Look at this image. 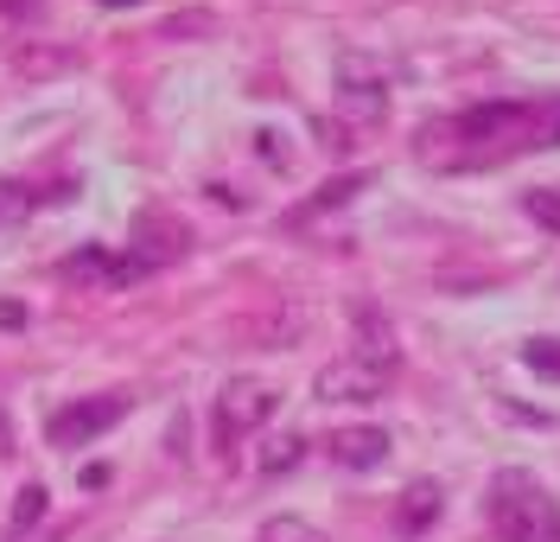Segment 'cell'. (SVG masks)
Returning a JSON list of instances; mask_svg holds the SVG:
<instances>
[{"mask_svg":"<svg viewBox=\"0 0 560 542\" xmlns=\"http://www.w3.org/2000/svg\"><path fill=\"white\" fill-rule=\"evenodd\" d=\"M535 115H541V103H478V108H458V115H440L415 135V160L433 166V173L497 166L516 147H535Z\"/></svg>","mask_w":560,"mask_h":542,"instance_id":"6da1fadb","label":"cell"},{"mask_svg":"<svg viewBox=\"0 0 560 542\" xmlns=\"http://www.w3.org/2000/svg\"><path fill=\"white\" fill-rule=\"evenodd\" d=\"M490 523H497L503 542H560V505L528 472H497L490 478Z\"/></svg>","mask_w":560,"mask_h":542,"instance_id":"7a4b0ae2","label":"cell"},{"mask_svg":"<svg viewBox=\"0 0 560 542\" xmlns=\"http://www.w3.org/2000/svg\"><path fill=\"white\" fill-rule=\"evenodd\" d=\"M275 390L268 383H255V377H236V383H223V396H217V440L230 447V440H243L255 434L268 415H275Z\"/></svg>","mask_w":560,"mask_h":542,"instance_id":"3957f363","label":"cell"},{"mask_svg":"<svg viewBox=\"0 0 560 542\" xmlns=\"http://www.w3.org/2000/svg\"><path fill=\"white\" fill-rule=\"evenodd\" d=\"M121 415H128V396H83V402H65L45 434H51V447H90V440L108 434Z\"/></svg>","mask_w":560,"mask_h":542,"instance_id":"277c9868","label":"cell"},{"mask_svg":"<svg viewBox=\"0 0 560 542\" xmlns=\"http://www.w3.org/2000/svg\"><path fill=\"white\" fill-rule=\"evenodd\" d=\"M388 383H395V370H383V364H363V358H338L318 370V402H376L388 396Z\"/></svg>","mask_w":560,"mask_h":542,"instance_id":"5b68a950","label":"cell"},{"mask_svg":"<svg viewBox=\"0 0 560 542\" xmlns=\"http://www.w3.org/2000/svg\"><path fill=\"white\" fill-rule=\"evenodd\" d=\"M338 108H345L350 122H383V108H388L383 71L370 58H357V51L338 58Z\"/></svg>","mask_w":560,"mask_h":542,"instance_id":"8992f818","label":"cell"},{"mask_svg":"<svg viewBox=\"0 0 560 542\" xmlns=\"http://www.w3.org/2000/svg\"><path fill=\"white\" fill-rule=\"evenodd\" d=\"M185 243H191V230H185L178 217H166V211H140L135 217V262L147 268V275L166 268V262H178Z\"/></svg>","mask_w":560,"mask_h":542,"instance_id":"52a82bcc","label":"cell"},{"mask_svg":"<svg viewBox=\"0 0 560 542\" xmlns=\"http://www.w3.org/2000/svg\"><path fill=\"white\" fill-rule=\"evenodd\" d=\"M58 275L65 281H77V288H128V281H140L147 268H140L135 255H108V250H77L58 262Z\"/></svg>","mask_w":560,"mask_h":542,"instance_id":"ba28073f","label":"cell"},{"mask_svg":"<svg viewBox=\"0 0 560 542\" xmlns=\"http://www.w3.org/2000/svg\"><path fill=\"white\" fill-rule=\"evenodd\" d=\"M331 460L345 472H376L388 460V434L383 428H345L331 434Z\"/></svg>","mask_w":560,"mask_h":542,"instance_id":"9c48e42d","label":"cell"},{"mask_svg":"<svg viewBox=\"0 0 560 542\" xmlns=\"http://www.w3.org/2000/svg\"><path fill=\"white\" fill-rule=\"evenodd\" d=\"M363 185H370V173H345V180L318 185V198H306L300 211H287V230H306L313 217H325V211H338V205H350V198H357Z\"/></svg>","mask_w":560,"mask_h":542,"instance_id":"30bf717a","label":"cell"},{"mask_svg":"<svg viewBox=\"0 0 560 542\" xmlns=\"http://www.w3.org/2000/svg\"><path fill=\"white\" fill-rule=\"evenodd\" d=\"M433 517H440V485H433V478L408 485V492H401V505H395V530H401V537H420Z\"/></svg>","mask_w":560,"mask_h":542,"instance_id":"8fae6325","label":"cell"},{"mask_svg":"<svg viewBox=\"0 0 560 542\" xmlns=\"http://www.w3.org/2000/svg\"><path fill=\"white\" fill-rule=\"evenodd\" d=\"M350 358L383 364V370H395V364H401V351H395V332L383 325V313H357V351H350Z\"/></svg>","mask_w":560,"mask_h":542,"instance_id":"7c38bea8","label":"cell"},{"mask_svg":"<svg viewBox=\"0 0 560 542\" xmlns=\"http://www.w3.org/2000/svg\"><path fill=\"white\" fill-rule=\"evenodd\" d=\"M300 460H306V440H300V434H275V440H261V472H268V478L293 472Z\"/></svg>","mask_w":560,"mask_h":542,"instance_id":"4fadbf2b","label":"cell"},{"mask_svg":"<svg viewBox=\"0 0 560 542\" xmlns=\"http://www.w3.org/2000/svg\"><path fill=\"white\" fill-rule=\"evenodd\" d=\"M523 364L535 370V377L560 383V338H528V345H523Z\"/></svg>","mask_w":560,"mask_h":542,"instance_id":"5bb4252c","label":"cell"},{"mask_svg":"<svg viewBox=\"0 0 560 542\" xmlns=\"http://www.w3.org/2000/svg\"><path fill=\"white\" fill-rule=\"evenodd\" d=\"M45 505H51V492H45V485H20V498H13V530L26 537L38 517H45Z\"/></svg>","mask_w":560,"mask_h":542,"instance_id":"9a60e30c","label":"cell"},{"mask_svg":"<svg viewBox=\"0 0 560 542\" xmlns=\"http://www.w3.org/2000/svg\"><path fill=\"white\" fill-rule=\"evenodd\" d=\"M523 211L541 223V230H555L560 237V192H548V185H535V192H523Z\"/></svg>","mask_w":560,"mask_h":542,"instance_id":"2e32d148","label":"cell"},{"mask_svg":"<svg viewBox=\"0 0 560 542\" xmlns=\"http://www.w3.org/2000/svg\"><path fill=\"white\" fill-rule=\"evenodd\" d=\"M33 185H20V180H0V223H20V217L33 211Z\"/></svg>","mask_w":560,"mask_h":542,"instance_id":"e0dca14e","label":"cell"},{"mask_svg":"<svg viewBox=\"0 0 560 542\" xmlns=\"http://www.w3.org/2000/svg\"><path fill=\"white\" fill-rule=\"evenodd\" d=\"M261 542H325L313 523H300V517H268L261 523Z\"/></svg>","mask_w":560,"mask_h":542,"instance_id":"ac0fdd59","label":"cell"},{"mask_svg":"<svg viewBox=\"0 0 560 542\" xmlns=\"http://www.w3.org/2000/svg\"><path fill=\"white\" fill-rule=\"evenodd\" d=\"M535 147H560V96L541 103V115H535Z\"/></svg>","mask_w":560,"mask_h":542,"instance_id":"d6986e66","label":"cell"},{"mask_svg":"<svg viewBox=\"0 0 560 542\" xmlns=\"http://www.w3.org/2000/svg\"><path fill=\"white\" fill-rule=\"evenodd\" d=\"M38 13H45V0H0V20L7 26H33Z\"/></svg>","mask_w":560,"mask_h":542,"instance_id":"ffe728a7","label":"cell"},{"mask_svg":"<svg viewBox=\"0 0 560 542\" xmlns=\"http://www.w3.org/2000/svg\"><path fill=\"white\" fill-rule=\"evenodd\" d=\"M0 453H13V428H7V415H0Z\"/></svg>","mask_w":560,"mask_h":542,"instance_id":"44dd1931","label":"cell"},{"mask_svg":"<svg viewBox=\"0 0 560 542\" xmlns=\"http://www.w3.org/2000/svg\"><path fill=\"white\" fill-rule=\"evenodd\" d=\"M108 7H135V0H108Z\"/></svg>","mask_w":560,"mask_h":542,"instance_id":"7402d4cb","label":"cell"}]
</instances>
